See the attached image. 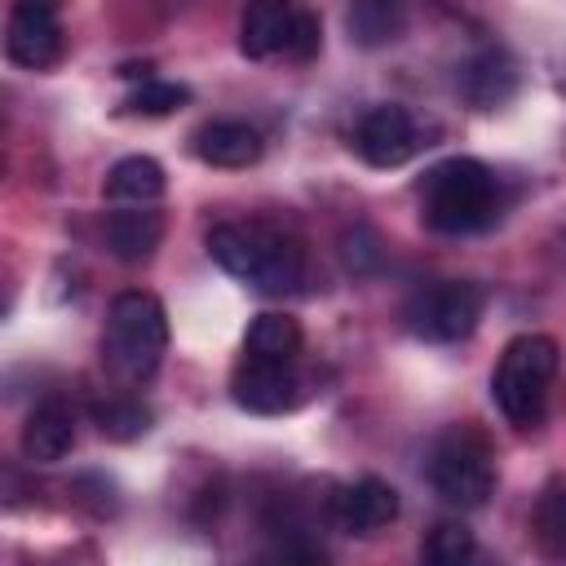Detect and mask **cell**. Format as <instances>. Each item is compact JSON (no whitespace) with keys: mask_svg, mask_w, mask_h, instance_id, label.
Listing matches in <instances>:
<instances>
[{"mask_svg":"<svg viewBox=\"0 0 566 566\" xmlns=\"http://www.w3.org/2000/svg\"><path fill=\"white\" fill-rule=\"evenodd\" d=\"M495 217V172L482 159L451 155L420 181V221L433 234H473Z\"/></svg>","mask_w":566,"mask_h":566,"instance_id":"1","label":"cell"},{"mask_svg":"<svg viewBox=\"0 0 566 566\" xmlns=\"http://www.w3.org/2000/svg\"><path fill=\"white\" fill-rule=\"evenodd\" d=\"M164 349H168V314H164L159 296L137 292V287L119 292L111 301L106 332H102L106 371L124 385H146L159 371Z\"/></svg>","mask_w":566,"mask_h":566,"instance_id":"2","label":"cell"},{"mask_svg":"<svg viewBox=\"0 0 566 566\" xmlns=\"http://www.w3.org/2000/svg\"><path fill=\"white\" fill-rule=\"evenodd\" d=\"M557 376V340L553 336H539V332H526V336H513L495 363V376H491V398L495 407L504 411L509 424L526 429L544 416V402H548V385Z\"/></svg>","mask_w":566,"mask_h":566,"instance_id":"3","label":"cell"},{"mask_svg":"<svg viewBox=\"0 0 566 566\" xmlns=\"http://www.w3.org/2000/svg\"><path fill=\"white\" fill-rule=\"evenodd\" d=\"M402 318L420 340H438V345L464 340L482 318V287L469 279L429 283L411 292V301L402 305Z\"/></svg>","mask_w":566,"mask_h":566,"instance_id":"4","label":"cell"},{"mask_svg":"<svg viewBox=\"0 0 566 566\" xmlns=\"http://www.w3.org/2000/svg\"><path fill=\"white\" fill-rule=\"evenodd\" d=\"M429 486L438 500L455 509H482L495 491V464L482 442L451 438L429 455Z\"/></svg>","mask_w":566,"mask_h":566,"instance_id":"5","label":"cell"},{"mask_svg":"<svg viewBox=\"0 0 566 566\" xmlns=\"http://www.w3.org/2000/svg\"><path fill=\"white\" fill-rule=\"evenodd\" d=\"M9 62L27 71H44L62 57V27H57V0H13L9 31H4Z\"/></svg>","mask_w":566,"mask_h":566,"instance_id":"6","label":"cell"},{"mask_svg":"<svg viewBox=\"0 0 566 566\" xmlns=\"http://www.w3.org/2000/svg\"><path fill=\"white\" fill-rule=\"evenodd\" d=\"M230 398L243 411L256 416H283L301 402V376L292 371V363H274V358H252L243 354V363L230 376Z\"/></svg>","mask_w":566,"mask_h":566,"instance_id":"7","label":"cell"},{"mask_svg":"<svg viewBox=\"0 0 566 566\" xmlns=\"http://www.w3.org/2000/svg\"><path fill=\"white\" fill-rule=\"evenodd\" d=\"M354 150L371 164V168H402L416 150H420V133H416V119L385 102V106H371L358 128H354Z\"/></svg>","mask_w":566,"mask_h":566,"instance_id":"8","label":"cell"},{"mask_svg":"<svg viewBox=\"0 0 566 566\" xmlns=\"http://www.w3.org/2000/svg\"><path fill=\"white\" fill-rule=\"evenodd\" d=\"M301 279H305L301 239L287 230H274V226H252V265H248L243 283H252L265 296H283V292H296Z\"/></svg>","mask_w":566,"mask_h":566,"instance_id":"9","label":"cell"},{"mask_svg":"<svg viewBox=\"0 0 566 566\" xmlns=\"http://www.w3.org/2000/svg\"><path fill=\"white\" fill-rule=\"evenodd\" d=\"M398 491L385 478H358L332 495V522L349 535H376L398 517Z\"/></svg>","mask_w":566,"mask_h":566,"instance_id":"10","label":"cell"},{"mask_svg":"<svg viewBox=\"0 0 566 566\" xmlns=\"http://www.w3.org/2000/svg\"><path fill=\"white\" fill-rule=\"evenodd\" d=\"M301 4L296 0H248L243 22H239V49L252 62H265L274 53H287L292 31H296Z\"/></svg>","mask_w":566,"mask_h":566,"instance_id":"11","label":"cell"},{"mask_svg":"<svg viewBox=\"0 0 566 566\" xmlns=\"http://www.w3.org/2000/svg\"><path fill=\"white\" fill-rule=\"evenodd\" d=\"M18 447H22V455L31 464H57V460H66L71 447H75V411L66 402H57V398L40 402L27 416Z\"/></svg>","mask_w":566,"mask_h":566,"instance_id":"12","label":"cell"},{"mask_svg":"<svg viewBox=\"0 0 566 566\" xmlns=\"http://www.w3.org/2000/svg\"><path fill=\"white\" fill-rule=\"evenodd\" d=\"M164 239V217L150 212V203H124L106 217V252L124 265H142L155 256Z\"/></svg>","mask_w":566,"mask_h":566,"instance_id":"13","label":"cell"},{"mask_svg":"<svg viewBox=\"0 0 566 566\" xmlns=\"http://www.w3.org/2000/svg\"><path fill=\"white\" fill-rule=\"evenodd\" d=\"M195 155L212 168H248L261 159V133L243 119H212L199 128Z\"/></svg>","mask_w":566,"mask_h":566,"instance_id":"14","label":"cell"},{"mask_svg":"<svg viewBox=\"0 0 566 566\" xmlns=\"http://www.w3.org/2000/svg\"><path fill=\"white\" fill-rule=\"evenodd\" d=\"M345 31L358 49H385L407 31V0H349Z\"/></svg>","mask_w":566,"mask_h":566,"instance_id":"15","label":"cell"},{"mask_svg":"<svg viewBox=\"0 0 566 566\" xmlns=\"http://www.w3.org/2000/svg\"><path fill=\"white\" fill-rule=\"evenodd\" d=\"M164 186H168V177H164L159 159H150V155H124L106 172L102 195L115 199V203H155L164 195Z\"/></svg>","mask_w":566,"mask_h":566,"instance_id":"16","label":"cell"},{"mask_svg":"<svg viewBox=\"0 0 566 566\" xmlns=\"http://www.w3.org/2000/svg\"><path fill=\"white\" fill-rule=\"evenodd\" d=\"M301 323L292 314H279V310H265L248 323V336H243V354L252 358H274V363H292L301 354Z\"/></svg>","mask_w":566,"mask_h":566,"instance_id":"17","label":"cell"},{"mask_svg":"<svg viewBox=\"0 0 566 566\" xmlns=\"http://www.w3.org/2000/svg\"><path fill=\"white\" fill-rule=\"evenodd\" d=\"M513 66H509V57L504 53H482L478 62H469L464 66V93H469V102H478L482 111H491L495 102H504L509 93H513Z\"/></svg>","mask_w":566,"mask_h":566,"instance_id":"18","label":"cell"},{"mask_svg":"<svg viewBox=\"0 0 566 566\" xmlns=\"http://www.w3.org/2000/svg\"><path fill=\"white\" fill-rule=\"evenodd\" d=\"M93 424L111 442H133L150 429V407L137 402V398H106V402L93 407Z\"/></svg>","mask_w":566,"mask_h":566,"instance_id":"19","label":"cell"},{"mask_svg":"<svg viewBox=\"0 0 566 566\" xmlns=\"http://www.w3.org/2000/svg\"><path fill=\"white\" fill-rule=\"evenodd\" d=\"M203 243H208V256L226 274L248 279V265H252V226H212Z\"/></svg>","mask_w":566,"mask_h":566,"instance_id":"20","label":"cell"},{"mask_svg":"<svg viewBox=\"0 0 566 566\" xmlns=\"http://www.w3.org/2000/svg\"><path fill=\"white\" fill-rule=\"evenodd\" d=\"M473 548H478V539H473V531H469L464 522H438V526L424 535L420 557L433 562V566H460V562L473 557Z\"/></svg>","mask_w":566,"mask_h":566,"instance_id":"21","label":"cell"},{"mask_svg":"<svg viewBox=\"0 0 566 566\" xmlns=\"http://www.w3.org/2000/svg\"><path fill=\"white\" fill-rule=\"evenodd\" d=\"M535 539L548 557H566V486H548L535 504Z\"/></svg>","mask_w":566,"mask_h":566,"instance_id":"22","label":"cell"},{"mask_svg":"<svg viewBox=\"0 0 566 566\" xmlns=\"http://www.w3.org/2000/svg\"><path fill=\"white\" fill-rule=\"evenodd\" d=\"M186 102H190V88H186V84L146 75V80L133 88V97H128L124 106H128L133 115H172V111H181Z\"/></svg>","mask_w":566,"mask_h":566,"instance_id":"23","label":"cell"},{"mask_svg":"<svg viewBox=\"0 0 566 566\" xmlns=\"http://www.w3.org/2000/svg\"><path fill=\"white\" fill-rule=\"evenodd\" d=\"M318 49H323V27H318V18H314V13L301 4V18H296L292 44H287V57H296V62H310Z\"/></svg>","mask_w":566,"mask_h":566,"instance_id":"24","label":"cell"}]
</instances>
